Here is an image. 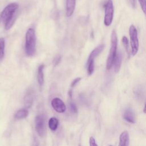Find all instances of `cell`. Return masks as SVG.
I'll return each instance as SVG.
<instances>
[{"instance_id":"obj_1","label":"cell","mask_w":146,"mask_h":146,"mask_svg":"<svg viewBox=\"0 0 146 146\" xmlns=\"http://www.w3.org/2000/svg\"><path fill=\"white\" fill-rule=\"evenodd\" d=\"M19 5L14 2L9 4L2 10L0 14V23L5 25V29L9 30L13 26L15 19V13Z\"/></svg>"},{"instance_id":"obj_2","label":"cell","mask_w":146,"mask_h":146,"mask_svg":"<svg viewBox=\"0 0 146 146\" xmlns=\"http://www.w3.org/2000/svg\"><path fill=\"white\" fill-rule=\"evenodd\" d=\"M36 38L34 29L30 28L28 29L26 34L25 52L27 56H33L35 51Z\"/></svg>"},{"instance_id":"obj_3","label":"cell","mask_w":146,"mask_h":146,"mask_svg":"<svg viewBox=\"0 0 146 146\" xmlns=\"http://www.w3.org/2000/svg\"><path fill=\"white\" fill-rule=\"evenodd\" d=\"M117 38L116 33L115 30H113L111 35V47L110 49L106 63V68L107 70L111 69V68L113 66L114 59L117 52Z\"/></svg>"},{"instance_id":"obj_4","label":"cell","mask_w":146,"mask_h":146,"mask_svg":"<svg viewBox=\"0 0 146 146\" xmlns=\"http://www.w3.org/2000/svg\"><path fill=\"white\" fill-rule=\"evenodd\" d=\"M129 34L130 37V43L131 47V54L135 56L138 52L139 43L137 36V31L135 26L133 25H131L129 29Z\"/></svg>"},{"instance_id":"obj_5","label":"cell","mask_w":146,"mask_h":146,"mask_svg":"<svg viewBox=\"0 0 146 146\" xmlns=\"http://www.w3.org/2000/svg\"><path fill=\"white\" fill-rule=\"evenodd\" d=\"M114 13V7L112 0H108L105 5V14L104 18V23L106 26L111 25Z\"/></svg>"},{"instance_id":"obj_6","label":"cell","mask_w":146,"mask_h":146,"mask_svg":"<svg viewBox=\"0 0 146 146\" xmlns=\"http://www.w3.org/2000/svg\"><path fill=\"white\" fill-rule=\"evenodd\" d=\"M35 127L38 134L40 136H44L46 132L45 119L42 115H38L35 118Z\"/></svg>"},{"instance_id":"obj_7","label":"cell","mask_w":146,"mask_h":146,"mask_svg":"<svg viewBox=\"0 0 146 146\" xmlns=\"http://www.w3.org/2000/svg\"><path fill=\"white\" fill-rule=\"evenodd\" d=\"M51 106L55 111L59 113L65 112L66 109L64 102L58 98H54L51 100Z\"/></svg>"},{"instance_id":"obj_8","label":"cell","mask_w":146,"mask_h":146,"mask_svg":"<svg viewBox=\"0 0 146 146\" xmlns=\"http://www.w3.org/2000/svg\"><path fill=\"white\" fill-rule=\"evenodd\" d=\"M122 62V54L120 51L116 52L115 58L113 61V67H114V71L116 73H117L120 68L121 64Z\"/></svg>"},{"instance_id":"obj_9","label":"cell","mask_w":146,"mask_h":146,"mask_svg":"<svg viewBox=\"0 0 146 146\" xmlns=\"http://www.w3.org/2000/svg\"><path fill=\"white\" fill-rule=\"evenodd\" d=\"M129 144V137L128 131H124L121 132L119 137V145L128 146Z\"/></svg>"},{"instance_id":"obj_10","label":"cell","mask_w":146,"mask_h":146,"mask_svg":"<svg viewBox=\"0 0 146 146\" xmlns=\"http://www.w3.org/2000/svg\"><path fill=\"white\" fill-rule=\"evenodd\" d=\"M104 47H105V45L104 44H102L99 45L95 48H94L90 53L88 58V60H94V59L103 51Z\"/></svg>"},{"instance_id":"obj_11","label":"cell","mask_w":146,"mask_h":146,"mask_svg":"<svg viewBox=\"0 0 146 146\" xmlns=\"http://www.w3.org/2000/svg\"><path fill=\"white\" fill-rule=\"evenodd\" d=\"M76 0H66V15L71 17L75 10Z\"/></svg>"},{"instance_id":"obj_12","label":"cell","mask_w":146,"mask_h":146,"mask_svg":"<svg viewBox=\"0 0 146 146\" xmlns=\"http://www.w3.org/2000/svg\"><path fill=\"white\" fill-rule=\"evenodd\" d=\"M123 118L127 121L130 123H135V116L131 109H127L123 114Z\"/></svg>"},{"instance_id":"obj_13","label":"cell","mask_w":146,"mask_h":146,"mask_svg":"<svg viewBox=\"0 0 146 146\" xmlns=\"http://www.w3.org/2000/svg\"><path fill=\"white\" fill-rule=\"evenodd\" d=\"M43 68L44 65H40L38 70V74H37V79L39 84L42 86L44 82V74H43Z\"/></svg>"},{"instance_id":"obj_14","label":"cell","mask_w":146,"mask_h":146,"mask_svg":"<svg viewBox=\"0 0 146 146\" xmlns=\"http://www.w3.org/2000/svg\"><path fill=\"white\" fill-rule=\"evenodd\" d=\"M29 114V111L25 108L21 109L18 110L15 114V118L17 119H22L27 116Z\"/></svg>"},{"instance_id":"obj_15","label":"cell","mask_w":146,"mask_h":146,"mask_svg":"<svg viewBox=\"0 0 146 146\" xmlns=\"http://www.w3.org/2000/svg\"><path fill=\"white\" fill-rule=\"evenodd\" d=\"M58 126V120L55 117H52L48 120V127L52 131H55Z\"/></svg>"},{"instance_id":"obj_16","label":"cell","mask_w":146,"mask_h":146,"mask_svg":"<svg viewBox=\"0 0 146 146\" xmlns=\"http://www.w3.org/2000/svg\"><path fill=\"white\" fill-rule=\"evenodd\" d=\"M33 103V97L30 94H27L25 98V105L27 108L31 106Z\"/></svg>"},{"instance_id":"obj_17","label":"cell","mask_w":146,"mask_h":146,"mask_svg":"<svg viewBox=\"0 0 146 146\" xmlns=\"http://www.w3.org/2000/svg\"><path fill=\"white\" fill-rule=\"evenodd\" d=\"M5 39L3 38H0V61L3 58L4 52H5Z\"/></svg>"},{"instance_id":"obj_18","label":"cell","mask_w":146,"mask_h":146,"mask_svg":"<svg viewBox=\"0 0 146 146\" xmlns=\"http://www.w3.org/2000/svg\"><path fill=\"white\" fill-rule=\"evenodd\" d=\"M122 41V43L128 54V55H129L130 54V49H129V42H128V38L125 36H123L121 39Z\"/></svg>"},{"instance_id":"obj_19","label":"cell","mask_w":146,"mask_h":146,"mask_svg":"<svg viewBox=\"0 0 146 146\" xmlns=\"http://www.w3.org/2000/svg\"><path fill=\"white\" fill-rule=\"evenodd\" d=\"M94 70V60H87V72L89 75H91Z\"/></svg>"},{"instance_id":"obj_20","label":"cell","mask_w":146,"mask_h":146,"mask_svg":"<svg viewBox=\"0 0 146 146\" xmlns=\"http://www.w3.org/2000/svg\"><path fill=\"white\" fill-rule=\"evenodd\" d=\"M141 10L145 15H146V0H138Z\"/></svg>"},{"instance_id":"obj_21","label":"cell","mask_w":146,"mask_h":146,"mask_svg":"<svg viewBox=\"0 0 146 146\" xmlns=\"http://www.w3.org/2000/svg\"><path fill=\"white\" fill-rule=\"evenodd\" d=\"M69 107H70V110H71V111L73 113H76L78 111V109L76 107V106L75 105V104L73 102H70L69 103Z\"/></svg>"},{"instance_id":"obj_22","label":"cell","mask_w":146,"mask_h":146,"mask_svg":"<svg viewBox=\"0 0 146 146\" xmlns=\"http://www.w3.org/2000/svg\"><path fill=\"white\" fill-rule=\"evenodd\" d=\"M90 145L91 146H98V144L96 143L95 139L91 136L90 138Z\"/></svg>"},{"instance_id":"obj_23","label":"cell","mask_w":146,"mask_h":146,"mask_svg":"<svg viewBox=\"0 0 146 146\" xmlns=\"http://www.w3.org/2000/svg\"><path fill=\"white\" fill-rule=\"evenodd\" d=\"M81 80V78H76V79H75L71 83V86L72 87H74L80 80Z\"/></svg>"},{"instance_id":"obj_24","label":"cell","mask_w":146,"mask_h":146,"mask_svg":"<svg viewBox=\"0 0 146 146\" xmlns=\"http://www.w3.org/2000/svg\"><path fill=\"white\" fill-rule=\"evenodd\" d=\"M129 4L131 5V6L135 9L136 7V0H128Z\"/></svg>"},{"instance_id":"obj_25","label":"cell","mask_w":146,"mask_h":146,"mask_svg":"<svg viewBox=\"0 0 146 146\" xmlns=\"http://www.w3.org/2000/svg\"><path fill=\"white\" fill-rule=\"evenodd\" d=\"M60 56H56V57L54 59V65H55V66L57 65V64L59 63V62H60Z\"/></svg>"},{"instance_id":"obj_26","label":"cell","mask_w":146,"mask_h":146,"mask_svg":"<svg viewBox=\"0 0 146 146\" xmlns=\"http://www.w3.org/2000/svg\"><path fill=\"white\" fill-rule=\"evenodd\" d=\"M143 112H144V113H146V103L144 106V109H143Z\"/></svg>"}]
</instances>
